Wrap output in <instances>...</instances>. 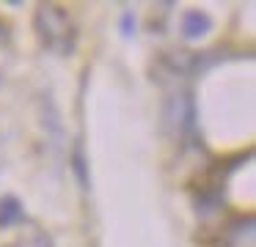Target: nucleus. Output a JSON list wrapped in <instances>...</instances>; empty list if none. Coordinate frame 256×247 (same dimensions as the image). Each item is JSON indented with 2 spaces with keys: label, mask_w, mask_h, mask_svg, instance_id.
Segmentation results:
<instances>
[{
  "label": "nucleus",
  "mask_w": 256,
  "mask_h": 247,
  "mask_svg": "<svg viewBox=\"0 0 256 247\" xmlns=\"http://www.w3.org/2000/svg\"><path fill=\"white\" fill-rule=\"evenodd\" d=\"M39 30H42V38H44L47 47L56 49V41H61L58 44V52H69L72 49V27H69V19L64 16L61 8L44 5L39 11Z\"/></svg>",
  "instance_id": "f257e3e1"
},
{
  "label": "nucleus",
  "mask_w": 256,
  "mask_h": 247,
  "mask_svg": "<svg viewBox=\"0 0 256 247\" xmlns=\"http://www.w3.org/2000/svg\"><path fill=\"white\" fill-rule=\"evenodd\" d=\"M210 30V19L204 14H188L184 16V36L188 38H198Z\"/></svg>",
  "instance_id": "f03ea898"
},
{
  "label": "nucleus",
  "mask_w": 256,
  "mask_h": 247,
  "mask_svg": "<svg viewBox=\"0 0 256 247\" xmlns=\"http://www.w3.org/2000/svg\"><path fill=\"white\" fill-rule=\"evenodd\" d=\"M20 206H17V201H3L0 203V225H12V223H17L20 220Z\"/></svg>",
  "instance_id": "7ed1b4c3"
}]
</instances>
